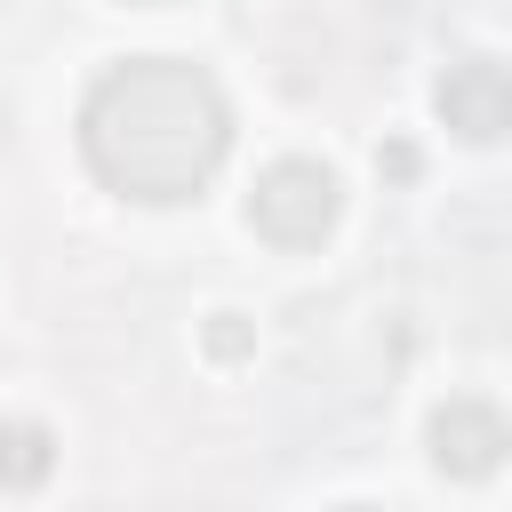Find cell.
<instances>
[{"mask_svg":"<svg viewBox=\"0 0 512 512\" xmlns=\"http://www.w3.org/2000/svg\"><path fill=\"white\" fill-rule=\"evenodd\" d=\"M336 216H344V184H336L328 160L288 152V160H272V168L248 184V224H256L272 248H320V240L336 232Z\"/></svg>","mask_w":512,"mask_h":512,"instance_id":"obj_2","label":"cell"},{"mask_svg":"<svg viewBox=\"0 0 512 512\" xmlns=\"http://www.w3.org/2000/svg\"><path fill=\"white\" fill-rule=\"evenodd\" d=\"M424 448H432V464L448 472V480H488L504 456H512V424H504V408H488V400H440L432 408V424H424Z\"/></svg>","mask_w":512,"mask_h":512,"instance_id":"obj_4","label":"cell"},{"mask_svg":"<svg viewBox=\"0 0 512 512\" xmlns=\"http://www.w3.org/2000/svg\"><path fill=\"white\" fill-rule=\"evenodd\" d=\"M432 112H440L464 144L512 136V64H496V56H456V64L432 80Z\"/></svg>","mask_w":512,"mask_h":512,"instance_id":"obj_3","label":"cell"},{"mask_svg":"<svg viewBox=\"0 0 512 512\" xmlns=\"http://www.w3.org/2000/svg\"><path fill=\"white\" fill-rule=\"evenodd\" d=\"M376 168H384V176H416V152H408V144H384Z\"/></svg>","mask_w":512,"mask_h":512,"instance_id":"obj_7","label":"cell"},{"mask_svg":"<svg viewBox=\"0 0 512 512\" xmlns=\"http://www.w3.org/2000/svg\"><path fill=\"white\" fill-rule=\"evenodd\" d=\"M232 144L224 88L184 56H128L112 64L80 104V152L88 168L144 208L192 200Z\"/></svg>","mask_w":512,"mask_h":512,"instance_id":"obj_1","label":"cell"},{"mask_svg":"<svg viewBox=\"0 0 512 512\" xmlns=\"http://www.w3.org/2000/svg\"><path fill=\"white\" fill-rule=\"evenodd\" d=\"M200 344H208V360H248V352H256V328H248L240 312H208Z\"/></svg>","mask_w":512,"mask_h":512,"instance_id":"obj_6","label":"cell"},{"mask_svg":"<svg viewBox=\"0 0 512 512\" xmlns=\"http://www.w3.org/2000/svg\"><path fill=\"white\" fill-rule=\"evenodd\" d=\"M128 8H176V0H128Z\"/></svg>","mask_w":512,"mask_h":512,"instance_id":"obj_8","label":"cell"},{"mask_svg":"<svg viewBox=\"0 0 512 512\" xmlns=\"http://www.w3.org/2000/svg\"><path fill=\"white\" fill-rule=\"evenodd\" d=\"M56 472V432L48 424H0V488H40Z\"/></svg>","mask_w":512,"mask_h":512,"instance_id":"obj_5","label":"cell"}]
</instances>
